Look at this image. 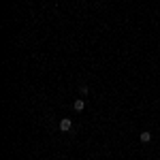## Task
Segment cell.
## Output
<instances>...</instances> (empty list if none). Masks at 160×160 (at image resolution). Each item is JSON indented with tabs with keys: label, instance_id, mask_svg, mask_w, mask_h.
<instances>
[{
	"label": "cell",
	"instance_id": "3957f363",
	"mask_svg": "<svg viewBox=\"0 0 160 160\" xmlns=\"http://www.w3.org/2000/svg\"><path fill=\"white\" fill-rule=\"evenodd\" d=\"M139 139H141V143H150L152 141V132H141Z\"/></svg>",
	"mask_w": 160,
	"mask_h": 160
},
{
	"label": "cell",
	"instance_id": "277c9868",
	"mask_svg": "<svg viewBox=\"0 0 160 160\" xmlns=\"http://www.w3.org/2000/svg\"><path fill=\"white\" fill-rule=\"evenodd\" d=\"M79 92H81V96L88 94V85H85V83H81V85H79Z\"/></svg>",
	"mask_w": 160,
	"mask_h": 160
},
{
	"label": "cell",
	"instance_id": "7a4b0ae2",
	"mask_svg": "<svg viewBox=\"0 0 160 160\" xmlns=\"http://www.w3.org/2000/svg\"><path fill=\"white\" fill-rule=\"evenodd\" d=\"M73 109H75L77 113H81V111L85 109V100H83V98H77V100L73 103Z\"/></svg>",
	"mask_w": 160,
	"mask_h": 160
},
{
	"label": "cell",
	"instance_id": "6da1fadb",
	"mask_svg": "<svg viewBox=\"0 0 160 160\" xmlns=\"http://www.w3.org/2000/svg\"><path fill=\"white\" fill-rule=\"evenodd\" d=\"M71 128H73V122L68 120V118H62V120H60V130H62V132H68Z\"/></svg>",
	"mask_w": 160,
	"mask_h": 160
}]
</instances>
